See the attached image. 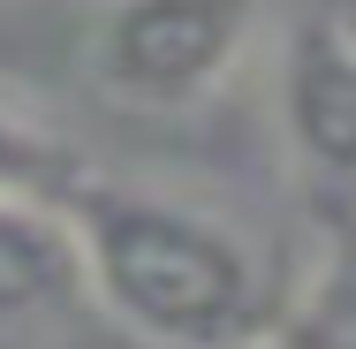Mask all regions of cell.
<instances>
[{"mask_svg":"<svg viewBox=\"0 0 356 349\" xmlns=\"http://www.w3.org/2000/svg\"><path fill=\"white\" fill-rule=\"evenodd\" d=\"M303 319L334 342H356V228H341V243L326 251V266L303 288Z\"/></svg>","mask_w":356,"mask_h":349,"instance_id":"6","label":"cell"},{"mask_svg":"<svg viewBox=\"0 0 356 349\" xmlns=\"http://www.w3.org/2000/svg\"><path fill=\"white\" fill-rule=\"evenodd\" d=\"M273 122L303 205L356 228V23L296 15L281 31Z\"/></svg>","mask_w":356,"mask_h":349,"instance_id":"3","label":"cell"},{"mask_svg":"<svg viewBox=\"0 0 356 349\" xmlns=\"http://www.w3.org/2000/svg\"><path fill=\"white\" fill-rule=\"evenodd\" d=\"M83 258V304L152 349H266L281 334V288L266 251L182 190L83 175L61 198Z\"/></svg>","mask_w":356,"mask_h":349,"instance_id":"1","label":"cell"},{"mask_svg":"<svg viewBox=\"0 0 356 349\" xmlns=\"http://www.w3.org/2000/svg\"><path fill=\"white\" fill-rule=\"evenodd\" d=\"M69 304H83L69 212L38 198H0V334H23Z\"/></svg>","mask_w":356,"mask_h":349,"instance_id":"4","label":"cell"},{"mask_svg":"<svg viewBox=\"0 0 356 349\" xmlns=\"http://www.w3.org/2000/svg\"><path fill=\"white\" fill-rule=\"evenodd\" d=\"M83 175H91V160H83L54 122H38V114H23V107L0 99V198L61 205Z\"/></svg>","mask_w":356,"mask_h":349,"instance_id":"5","label":"cell"},{"mask_svg":"<svg viewBox=\"0 0 356 349\" xmlns=\"http://www.w3.org/2000/svg\"><path fill=\"white\" fill-rule=\"evenodd\" d=\"M266 31V0H99L83 76L129 114H190L220 99Z\"/></svg>","mask_w":356,"mask_h":349,"instance_id":"2","label":"cell"}]
</instances>
